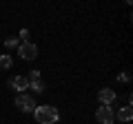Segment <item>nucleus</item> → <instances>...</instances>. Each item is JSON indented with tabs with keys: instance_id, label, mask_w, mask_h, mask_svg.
<instances>
[{
	"instance_id": "nucleus-4",
	"label": "nucleus",
	"mask_w": 133,
	"mask_h": 124,
	"mask_svg": "<svg viewBox=\"0 0 133 124\" xmlns=\"http://www.w3.org/2000/svg\"><path fill=\"white\" fill-rule=\"evenodd\" d=\"M95 118H98V122L100 124H113V120H115V113H113V109L111 106H100L98 109V113H95Z\"/></svg>"
},
{
	"instance_id": "nucleus-2",
	"label": "nucleus",
	"mask_w": 133,
	"mask_h": 124,
	"mask_svg": "<svg viewBox=\"0 0 133 124\" xmlns=\"http://www.w3.org/2000/svg\"><path fill=\"white\" fill-rule=\"evenodd\" d=\"M18 53H20L22 60H36V58H38V47L33 42H22L18 47Z\"/></svg>"
},
{
	"instance_id": "nucleus-10",
	"label": "nucleus",
	"mask_w": 133,
	"mask_h": 124,
	"mask_svg": "<svg viewBox=\"0 0 133 124\" xmlns=\"http://www.w3.org/2000/svg\"><path fill=\"white\" fill-rule=\"evenodd\" d=\"M5 47H7V49L18 47V38H16V36H14V38H7V40H5Z\"/></svg>"
},
{
	"instance_id": "nucleus-6",
	"label": "nucleus",
	"mask_w": 133,
	"mask_h": 124,
	"mask_svg": "<svg viewBox=\"0 0 133 124\" xmlns=\"http://www.w3.org/2000/svg\"><path fill=\"white\" fill-rule=\"evenodd\" d=\"M9 86H11V89H16V91H24V89H29V80L24 75H14L9 80Z\"/></svg>"
},
{
	"instance_id": "nucleus-8",
	"label": "nucleus",
	"mask_w": 133,
	"mask_h": 124,
	"mask_svg": "<svg viewBox=\"0 0 133 124\" xmlns=\"http://www.w3.org/2000/svg\"><path fill=\"white\" fill-rule=\"evenodd\" d=\"M29 89H33L36 93H42V91L47 89V84H44L42 80H36V82H29Z\"/></svg>"
},
{
	"instance_id": "nucleus-3",
	"label": "nucleus",
	"mask_w": 133,
	"mask_h": 124,
	"mask_svg": "<svg viewBox=\"0 0 133 124\" xmlns=\"http://www.w3.org/2000/svg\"><path fill=\"white\" fill-rule=\"evenodd\" d=\"M16 106H18L22 113H33V111H36V102L29 95H24V93H20V95L16 98Z\"/></svg>"
},
{
	"instance_id": "nucleus-1",
	"label": "nucleus",
	"mask_w": 133,
	"mask_h": 124,
	"mask_svg": "<svg viewBox=\"0 0 133 124\" xmlns=\"http://www.w3.org/2000/svg\"><path fill=\"white\" fill-rule=\"evenodd\" d=\"M33 115H36L38 124H56V122H58V118H60L58 109H56V106H51V104H44V106H36Z\"/></svg>"
},
{
	"instance_id": "nucleus-11",
	"label": "nucleus",
	"mask_w": 133,
	"mask_h": 124,
	"mask_svg": "<svg viewBox=\"0 0 133 124\" xmlns=\"http://www.w3.org/2000/svg\"><path fill=\"white\" fill-rule=\"evenodd\" d=\"M27 80H29V82H36V80H40V71H38V69H36V71H31Z\"/></svg>"
},
{
	"instance_id": "nucleus-13",
	"label": "nucleus",
	"mask_w": 133,
	"mask_h": 124,
	"mask_svg": "<svg viewBox=\"0 0 133 124\" xmlns=\"http://www.w3.org/2000/svg\"><path fill=\"white\" fill-rule=\"evenodd\" d=\"M20 38L27 42V38H29V31H27V29H22V31H20Z\"/></svg>"
},
{
	"instance_id": "nucleus-7",
	"label": "nucleus",
	"mask_w": 133,
	"mask_h": 124,
	"mask_svg": "<svg viewBox=\"0 0 133 124\" xmlns=\"http://www.w3.org/2000/svg\"><path fill=\"white\" fill-rule=\"evenodd\" d=\"M118 118H120V122H131V118H133V109H131V106H124V109H120V111H118Z\"/></svg>"
},
{
	"instance_id": "nucleus-12",
	"label": "nucleus",
	"mask_w": 133,
	"mask_h": 124,
	"mask_svg": "<svg viewBox=\"0 0 133 124\" xmlns=\"http://www.w3.org/2000/svg\"><path fill=\"white\" fill-rule=\"evenodd\" d=\"M118 80H120V82H129V80H131V75H129V73H120Z\"/></svg>"
},
{
	"instance_id": "nucleus-5",
	"label": "nucleus",
	"mask_w": 133,
	"mask_h": 124,
	"mask_svg": "<svg viewBox=\"0 0 133 124\" xmlns=\"http://www.w3.org/2000/svg\"><path fill=\"white\" fill-rule=\"evenodd\" d=\"M98 100H100V104H104V106L113 104V100H115V91H113V89H100Z\"/></svg>"
},
{
	"instance_id": "nucleus-9",
	"label": "nucleus",
	"mask_w": 133,
	"mask_h": 124,
	"mask_svg": "<svg viewBox=\"0 0 133 124\" xmlns=\"http://www.w3.org/2000/svg\"><path fill=\"white\" fill-rule=\"evenodd\" d=\"M11 64H14V60H11V56H7V53H2V56H0V69H11Z\"/></svg>"
}]
</instances>
